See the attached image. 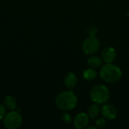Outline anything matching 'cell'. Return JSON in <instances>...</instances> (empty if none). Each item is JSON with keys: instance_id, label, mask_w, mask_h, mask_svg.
<instances>
[{"instance_id": "6da1fadb", "label": "cell", "mask_w": 129, "mask_h": 129, "mask_svg": "<svg viewBox=\"0 0 129 129\" xmlns=\"http://www.w3.org/2000/svg\"><path fill=\"white\" fill-rule=\"evenodd\" d=\"M101 79L109 84H113L119 82L122 76L121 68L113 63H105L101 66L99 72Z\"/></svg>"}, {"instance_id": "7a4b0ae2", "label": "cell", "mask_w": 129, "mask_h": 129, "mask_svg": "<svg viewBox=\"0 0 129 129\" xmlns=\"http://www.w3.org/2000/svg\"><path fill=\"white\" fill-rule=\"evenodd\" d=\"M57 107L63 111H70L76 108L78 104V98L72 90L63 91L55 98Z\"/></svg>"}, {"instance_id": "3957f363", "label": "cell", "mask_w": 129, "mask_h": 129, "mask_svg": "<svg viewBox=\"0 0 129 129\" xmlns=\"http://www.w3.org/2000/svg\"><path fill=\"white\" fill-rule=\"evenodd\" d=\"M91 100L98 104H104L108 102L110 98V89L104 85L98 84L93 86L89 92Z\"/></svg>"}, {"instance_id": "277c9868", "label": "cell", "mask_w": 129, "mask_h": 129, "mask_svg": "<svg viewBox=\"0 0 129 129\" xmlns=\"http://www.w3.org/2000/svg\"><path fill=\"white\" fill-rule=\"evenodd\" d=\"M101 46V42L96 36H88L82 42V48L83 52L88 56L93 55L98 52Z\"/></svg>"}, {"instance_id": "5b68a950", "label": "cell", "mask_w": 129, "mask_h": 129, "mask_svg": "<svg viewBox=\"0 0 129 129\" xmlns=\"http://www.w3.org/2000/svg\"><path fill=\"white\" fill-rule=\"evenodd\" d=\"M23 122L22 116L17 112H11L4 117V125L8 129L19 128Z\"/></svg>"}, {"instance_id": "8992f818", "label": "cell", "mask_w": 129, "mask_h": 129, "mask_svg": "<svg viewBox=\"0 0 129 129\" xmlns=\"http://www.w3.org/2000/svg\"><path fill=\"white\" fill-rule=\"evenodd\" d=\"M101 115L107 120H113L117 117L118 112L116 108L110 104H104L101 107Z\"/></svg>"}, {"instance_id": "52a82bcc", "label": "cell", "mask_w": 129, "mask_h": 129, "mask_svg": "<svg viewBox=\"0 0 129 129\" xmlns=\"http://www.w3.org/2000/svg\"><path fill=\"white\" fill-rule=\"evenodd\" d=\"M89 116L87 113H79L73 120L74 127L77 129H82L86 128L89 122Z\"/></svg>"}, {"instance_id": "ba28073f", "label": "cell", "mask_w": 129, "mask_h": 129, "mask_svg": "<svg viewBox=\"0 0 129 129\" xmlns=\"http://www.w3.org/2000/svg\"><path fill=\"white\" fill-rule=\"evenodd\" d=\"M117 56L116 51L113 47H107L101 52V58L105 63H113Z\"/></svg>"}, {"instance_id": "9c48e42d", "label": "cell", "mask_w": 129, "mask_h": 129, "mask_svg": "<svg viewBox=\"0 0 129 129\" xmlns=\"http://www.w3.org/2000/svg\"><path fill=\"white\" fill-rule=\"evenodd\" d=\"M77 84V77L73 72H69L67 73L64 78V85L69 90L73 89Z\"/></svg>"}, {"instance_id": "30bf717a", "label": "cell", "mask_w": 129, "mask_h": 129, "mask_svg": "<svg viewBox=\"0 0 129 129\" xmlns=\"http://www.w3.org/2000/svg\"><path fill=\"white\" fill-rule=\"evenodd\" d=\"M101 113V107H100V104L94 103L90 104L87 110V114L88 115L90 119H96L99 116V115Z\"/></svg>"}, {"instance_id": "8fae6325", "label": "cell", "mask_w": 129, "mask_h": 129, "mask_svg": "<svg viewBox=\"0 0 129 129\" xmlns=\"http://www.w3.org/2000/svg\"><path fill=\"white\" fill-rule=\"evenodd\" d=\"M103 60L101 58V57L99 56H96V55H91L88 59L87 60V63L89 66V67L91 68H100L101 67V66L103 65Z\"/></svg>"}, {"instance_id": "7c38bea8", "label": "cell", "mask_w": 129, "mask_h": 129, "mask_svg": "<svg viewBox=\"0 0 129 129\" xmlns=\"http://www.w3.org/2000/svg\"><path fill=\"white\" fill-rule=\"evenodd\" d=\"M83 78L87 81H93L98 77V72L94 68L89 67L83 71Z\"/></svg>"}, {"instance_id": "4fadbf2b", "label": "cell", "mask_w": 129, "mask_h": 129, "mask_svg": "<svg viewBox=\"0 0 129 129\" xmlns=\"http://www.w3.org/2000/svg\"><path fill=\"white\" fill-rule=\"evenodd\" d=\"M4 104H5V106L11 110H14L17 107V101L12 96L6 97L5 99Z\"/></svg>"}, {"instance_id": "5bb4252c", "label": "cell", "mask_w": 129, "mask_h": 129, "mask_svg": "<svg viewBox=\"0 0 129 129\" xmlns=\"http://www.w3.org/2000/svg\"><path fill=\"white\" fill-rule=\"evenodd\" d=\"M106 119H104V117L101 118H98L96 122H95V127L97 128H103L105 127L106 125Z\"/></svg>"}, {"instance_id": "9a60e30c", "label": "cell", "mask_w": 129, "mask_h": 129, "mask_svg": "<svg viewBox=\"0 0 129 129\" xmlns=\"http://www.w3.org/2000/svg\"><path fill=\"white\" fill-rule=\"evenodd\" d=\"M62 121L66 125H70L72 122V116H71V115L69 113L65 112L62 115Z\"/></svg>"}, {"instance_id": "2e32d148", "label": "cell", "mask_w": 129, "mask_h": 129, "mask_svg": "<svg viewBox=\"0 0 129 129\" xmlns=\"http://www.w3.org/2000/svg\"><path fill=\"white\" fill-rule=\"evenodd\" d=\"M98 33V28L95 26H90L87 29V33L89 36H96Z\"/></svg>"}, {"instance_id": "e0dca14e", "label": "cell", "mask_w": 129, "mask_h": 129, "mask_svg": "<svg viewBox=\"0 0 129 129\" xmlns=\"http://www.w3.org/2000/svg\"><path fill=\"white\" fill-rule=\"evenodd\" d=\"M5 107L3 105H0V119H3L5 116Z\"/></svg>"}, {"instance_id": "ac0fdd59", "label": "cell", "mask_w": 129, "mask_h": 129, "mask_svg": "<svg viewBox=\"0 0 129 129\" xmlns=\"http://www.w3.org/2000/svg\"><path fill=\"white\" fill-rule=\"evenodd\" d=\"M127 15H128V18H129V9H128V13H127Z\"/></svg>"}, {"instance_id": "d6986e66", "label": "cell", "mask_w": 129, "mask_h": 129, "mask_svg": "<svg viewBox=\"0 0 129 129\" xmlns=\"http://www.w3.org/2000/svg\"><path fill=\"white\" fill-rule=\"evenodd\" d=\"M128 58H129V51H128Z\"/></svg>"}, {"instance_id": "ffe728a7", "label": "cell", "mask_w": 129, "mask_h": 129, "mask_svg": "<svg viewBox=\"0 0 129 129\" xmlns=\"http://www.w3.org/2000/svg\"></svg>"}]
</instances>
